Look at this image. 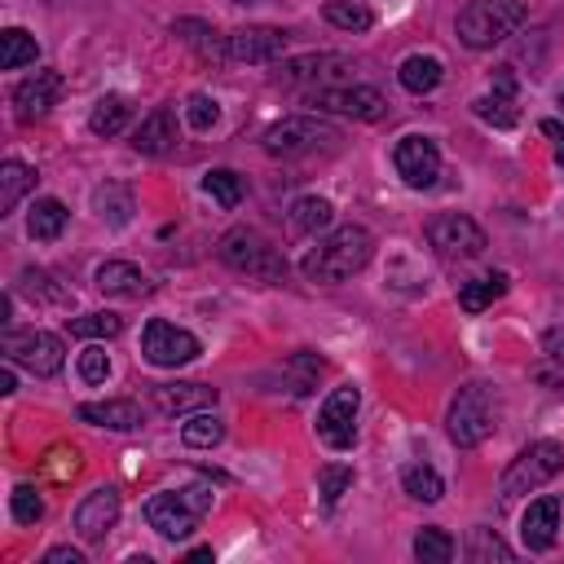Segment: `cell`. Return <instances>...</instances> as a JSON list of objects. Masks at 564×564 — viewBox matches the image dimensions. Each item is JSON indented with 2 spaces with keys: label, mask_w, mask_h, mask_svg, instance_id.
Segmentation results:
<instances>
[{
  "label": "cell",
  "mask_w": 564,
  "mask_h": 564,
  "mask_svg": "<svg viewBox=\"0 0 564 564\" xmlns=\"http://www.w3.org/2000/svg\"><path fill=\"white\" fill-rule=\"evenodd\" d=\"M234 5H256V0H234Z\"/></svg>",
  "instance_id": "obj_51"
},
{
  "label": "cell",
  "mask_w": 564,
  "mask_h": 564,
  "mask_svg": "<svg viewBox=\"0 0 564 564\" xmlns=\"http://www.w3.org/2000/svg\"><path fill=\"white\" fill-rule=\"evenodd\" d=\"M98 292H106V296H124V300H141V296H151V278L141 273L137 265H128V260H106V265H98Z\"/></svg>",
  "instance_id": "obj_21"
},
{
  "label": "cell",
  "mask_w": 564,
  "mask_h": 564,
  "mask_svg": "<svg viewBox=\"0 0 564 564\" xmlns=\"http://www.w3.org/2000/svg\"><path fill=\"white\" fill-rule=\"evenodd\" d=\"M326 23L339 27V31H371L375 14L362 5V0H331V5H326Z\"/></svg>",
  "instance_id": "obj_37"
},
{
  "label": "cell",
  "mask_w": 564,
  "mask_h": 564,
  "mask_svg": "<svg viewBox=\"0 0 564 564\" xmlns=\"http://www.w3.org/2000/svg\"><path fill=\"white\" fill-rule=\"evenodd\" d=\"M292 36L282 27H239L226 36V53L234 62H278L282 53H287Z\"/></svg>",
  "instance_id": "obj_14"
},
{
  "label": "cell",
  "mask_w": 564,
  "mask_h": 564,
  "mask_svg": "<svg viewBox=\"0 0 564 564\" xmlns=\"http://www.w3.org/2000/svg\"><path fill=\"white\" fill-rule=\"evenodd\" d=\"M344 62H348V57H339V53L292 57V62L278 66V80H282V85H309V80H318V76H335V70H326V66H344Z\"/></svg>",
  "instance_id": "obj_25"
},
{
  "label": "cell",
  "mask_w": 564,
  "mask_h": 564,
  "mask_svg": "<svg viewBox=\"0 0 564 564\" xmlns=\"http://www.w3.org/2000/svg\"><path fill=\"white\" fill-rule=\"evenodd\" d=\"M521 23H525L521 0H472V5L459 14V40L467 49H493V44H503Z\"/></svg>",
  "instance_id": "obj_5"
},
{
  "label": "cell",
  "mask_w": 564,
  "mask_h": 564,
  "mask_svg": "<svg viewBox=\"0 0 564 564\" xmlns=\"http://www.w3.org/2000/svg\"><path fill=\"white\" fill-rule=\"evenodd\" d=\"M36 57H40L36 36H27L23 27L0 31V66H5V70H18V66H27V62H36Z\"/></svg>",
  "instance_id": "obj_33"
},
{
  "label": "cell",
  "mask_w": 564,
  "mask_h": 564,
  "mask_svg": "<svg viewBox=\"0 0 564 564\" xmlns=\"http://www.w3.org/2000/svg\"><path fill=\"white\" fill-rule=\"evenodd\" d=\"M414 555H419L423 564H450V560H454V538L441 534V529H419Z\"/></svg>",
  "instance_id": "obj_41"
},
{
  "label": "cell",
  "mask_w": 564,
  "mask_h": 564,
  "mask_svg": "<svg viewBox=\"0 0 564 564\" xmlns=\"http://www.w3.org/2000/svg\"><path fill=\"white\" fill-rule=\"evenodd\" d=\"M375 256V234L367 226H339L326 234L309 256H305V278L309 282H344L352 273H362Z\"/></svg>",
  "instance_id": "obj_1"
},
{
  "label": "cell",
  "mask_w": 564,
  "mask_h": 564,
  "mask_svg": "<svg viewBox=\"0 0 564 564\" xmlns=\"http://www.w3.org/2000/svg\"><path fill=\"white\" fill-rule=\"evenodd\" d=\"M401 489L410 493V499H419V503H441L446 480H441L437 467H428V463H406V467H401Z\"/></svg>",
  "instance_id": "obj_28"
},
{
  "label": "cell",
  "mask_w": 564,
  "mask_h": 564,
  "mask_svg": "<svg viewBox=\"0 0 564 564\" xmlns=\"http://www.w3.org/2000/svg\"><path fill=\"white\" fill-rule=\"evenodd\" d=\"M211 499H217V493H211V485H203V480L185 485V489H164V493H155V499L146 503V521L168 542H181V538L194 534L198 516L211 512Z\"/></svg>",
  "instance_id": "obj_3"
},
{
  "label": "cell",
  "mask_w": 564,
  "mask_h": 564,
  "mask_svg": "<svg viewBox=\"0 0 564 564\" xmlns=\"http://www.w3.org/2000/svg\"><path fill=\"white\" fill-rule=\"evenodd\" d=\"M560 467H564V446H555V441H534V446H525V450L508 463L499 493H503V499H521V493H529V489L547 485L551 476H560Z\"/></svg>",
  "instance_id": "obj_7"
},
{
  "label": "cell",
  "mask_w": 564,
  "mask_h": 564,
  "mask_svg": "<svg viewBox=\"0 0 564 564\" xmlns=\"http://www.w3.org/2000/svg\"><path fill=\"white\" fill-rule=\"evenodd\" d=\"M358 406H362V393L352 388V384L335 388L322 401V410H318V437H322V446L352 450V441H358Z\"/></svg>",
  "instance_id": "obj_11"
},
{
  "label": "cell",
  "mask_w": 564,
  "mask_h": 564,
  "mask_svg": "<svg viewBox=\"0 0 564 564\" xmlns=\"http://www.w3.org/2000/svg\"><path fill=\"white\" fill-rule=\"evenodd\" d=\"M428 247L441 260H472L485 252V230L463 211H441V217L428 221Z\"/></svg>",
  "instance_id": "obj_9"
},
{
  "label": "cell",
  "mask_w": 564,
  "mask_h": 564,
  "mask_svg": "<svg viewBox=\"0 0 564 564\" xmlns=\"http://www.w3.org/2000/svg\"><path fill=\"white\" fill-rule=\"evenodd\" d=\"M155 406L164 414H198L217 406V388L207 384H155Z\"/></svg>",
  "instance_id": "obj_22"
},
{
  "label": "cell",
  "mask_w": 564,
  "mask_h": 564,
  "mask_svg": "<svg viewBox=\"0 0 564 564\" xmlns=\"http://www.w3.org/2000/svg\"><path fill=\"white\" fill-rule=\"evenodd\" d=\"M0 352H5V362L23 367V371H31V375H40V380L57 375L62 362H66L62 339H57L53 331H36V326H31V331H5V344H0Z\"/></svg>",
  "instance_id": "obj_8"
},
{
  "label": "cell",
  "mask_w": 564,
  "mask_h": 564,
  "mask_svg": "<svg viewBox=\"0 0 564 564\" xmlns=\"http://www.w3.org/2000/svg\"><path fill=\"white\" fill-rule=\"evenodd\" d=\"M309 106L326 111V115H352V119H384L388 102L380 89H367V85H339V89H318L309 98Z\"/></svg>",
  "instance_id": "obj_13"
},
{
  "label": "cell",
  "mask_w": 564,
  "mask_h": 564,
  "mask_svg": "<svg viewBox=\"0 0 564 564\" xmlns=\"http://www.w3.org/2000/svg\"><path fill=\"white\" fill-rule=\"evenodd\" d=\"M217 119H221V106H217V98H207V93H194V98L185 102V124H190L194 132H207V128H217Z\"/></svg>",
  "instance_id": "obj_44"
},
{
  "label": "cell",
  "mask_w": 564,
  "mask_h": 564,
  "mask_svg": "<svg viewBox=\"0 0 564 564\" xmlns=\"http://www.w3.org/2000/svg\"><path fill=\"white\" fill-rule=\"evenodd\" d=\"M499 428V393L493 384H463L459 397L450 401V414H446V433L459 450H472L480 441H489V433Z\"/></svg>",
  "instance_id": "obj_2"
},
{
  "label": "cell",
  "mask_w": 564,
  "mask_h": 564,
  "mask_svg": "<svg viewBox=\"0 0 564 564\" xmlns=\"http://www.w3.org/2000/svg\"><path fill=\"white\" fill-rule=\"evenodd\" d=\"M128 119H132V106H128V98H119V93H106V98L93 106V115H89V128H93L98 137H115V132H124V128H128Z\"/></svg>",
  "instance_id": "obj_31"
},
{
  "label": "cell",
  "mask_w": 564,
  "mask_h": 564,
  "mask_svg": "<svg viewBox=\"0 0 564 564\" xmlns=\"http://www.w3.org/2000/svg\"><path fill=\"white\" fill-rule=\"evenodd\" d=\"M93 207L102 211V221H111L115 230L132 221V194L124 185H98L93 190Z\"/></svg>",
  "instance_id": "obj_35"
},
{
  "label": "cell",
  "mask_w": 564,
  "mask_h": 564,
  "mask_svg": "<svg viewBox=\"0 0 564 564\" xmlns=\"http://www.w3.org/2000/svg\"><path fill=\"white\" fill-rule=\"evenodd\" d=\"M106 375H111V358H106V348L102 344H89L85 352H80V380L85 384H106Z\"/></svg>",
  "instance_id": "obj_47"
},
{
  "label": "cell",
  "mask_w": 564,
  "mask_h": 564,
  "mask_svg": "<svg viewBox=\"0 0 564 564\" xmlns=\"http://www.w3.org/2000/svg\"><path fill=\"white\" fill-rule=\"evenodd\" d=\"M339 141V132L313 115H292V119H278L265 128V155L273 159H300V155H313L322 146Z\"/></svg>",
  "instance_id": "obj_6"
},
{
  "label": "cell",
  "mask_w": 564,
  "mask_h": 564,
  "mask_svg": "<svg viewBox=\"0 0 564 564\" xmlns=\"http://www.w3.org/2000/svg\"><path fill=\"white\" fill-rule=\"evenodd\" d=\"M560 106H564V93H560Z\"/></svg>",
  "instance_id": "obj_52"
},
{
  "label": "cell",
  "mask_w": 564,
  "mask_h": 564,
  "mask_svg": "<svg viewBox=\"0 0 564 564\" xmlns=\"http://www.w3.org/2000/svg\"><path fill=\"white\" fill-rule=\"evenodd\" d=\"M318 489H322V503L335 508L344 493L352 489V467H322L318 472Z\"/></svg>",
  "instance_id": "obj_45"
},
{
  "label": "cell",
  "mask_w": 564,
  "mask_h": 564,
  "mask_svg": "<svg viewBox=\"0 0 564 564\" xmlns=\"http://www.w3.org/2000/svg\"><path fill=\"white\" fill-rule=\"evenodd\" d=\"M503 296H508V273H485V278H472V282H463V287H459V309L480 313V309H489L493 300H503Z\"/></svg>",
  "instance_id": "obj_27"
},
{
  "label": "cell",
  "mask_w": 564,
  "mask_h": 564,
  "mask_svg": "<svg viewBox=\"0 0 564 564\" xmlns=\"http://www.w3.org/2000/svg\"><path fill=\"white\" fill-rule=\"evenodd\" d=\"M76 414H80L85 423H93V428H111V433H132V428H141V406L128 401V397L85 401Z\"/></svg>",
  "instance_id": "obj_20"
},
{
  "label": "cell",
  "mask_w": 564,
  "mask_h": 564,
  "mask_svg": "<svg viewBox=\"0 0 564 564\" xmlns=\"http://www.w3.org/2000/svg\"><path fill=\"white\" fill-rule=\"evenodd\" d=\"M564 521V503L560 499H538V503H529V512L521 516V542L529 547V551H551L555 547V538H560V525Z\"/></svg>",
  "instance_id": "obj_17"
},
{
  "label": "cell",
  "mask_w": 564,
  "mask_h": 564,
  "mask_svg": "<svg viewBox=\"0 0 564 564\" xmlns=\"http://www.w3.org/2000/svg\"><path fill=\"white\" fill-rule=\"evenodd\" d=\"M49 282H53V278H49L44 269H23V287L31 292V300H44V305H66L70 296H66L62 287H49Z\"/></svg>",
  "instance_id": "obj_46"
},
{
  "label": "cell",
  "mask_w": 564,
  "mask_h": 564,
  "mask_svg": "<svg viewBox=\"0 0 564 564\" xmlns=\"http://www.w3.org/2000/svg\"><path fill=\"white\" fill-rule=\"evenodd\" d=\"M441 76H446V66H441V57H433V53H410L401 66H397V80H401V89L406 93H433L437 85H441Z\"/></svg>",
  "instance_id": "obj_23"
},
{
  "label": "cell",
  "mask_w": 564,
  "mask_h": 564,
  "mask_svg": "<svg viewBox=\"0 0 564 564\" xmlns=\"http://www.w3.org/2000/svg\"><path fill=\"white\" fill-rule=\"evenodd\" d=\"M472 111H476V119H485V124H493V128H516L521 111H516L512 66H503V76H499V85H493V93L476 98V102H472Z\"/></svg>",
  "instance_id": "obj_19"
},
{
  "label": "cell",
  "mask_w": 564,
  "mask_h": 564,
  "mask_svg": "<svg viewBox=\"0 0 564 564\" xmlns=\"http://www.w3.org/2000/svg\"><path fill=\"white\" fill-rule=\"evenodd\" d=\"M10 512H14L18 525H36V521L44 516V499L36 493V485H18V489L10 493Z\"/></svg>",
  "instance_id": "obj_43"
},
{
  "label": "cell",
  "mask_w": 564,
  "mask_h": 564,
  "mask_svg": "<svg viewBox=\"0 0 564 564\" xmlns=\"http://www.w3.org/2000/svg\"><path fill=\"white\" fill-rule=\"evenodd\" d=\"M115 521H119V489H111V485L93 489L89 499L76 508V534L85 542H102Z\"/></svg>",
  "instance_id": "obj_16"
},
{
  "label": "cell",
  "mask_w": 564,
  "mask_h": 564,
  "mask_svg": "<svg viewBox=\"0 0 564 564\" xmlns=\"http://www.w3.org/2000/svg\"><path fill=\"white\" fill-rule=\"evenodd\" d=\"M27 190H36V168H27L23 159L0 164V217H10Z\"/></svg>",
  "instance_id": "obj_26"
},
{
  "label": "cell",
  "mask_w": 564,
  "mask_h": 564,
  "mask_svg": "<svg viewBox=\"0 0 564 564\" xmlns=\"http://www.w3.org/2000/svg\"><path fill=\"white\" fill-rule=\"evenodd\" d=\"M172 31H177L190 49H198L203 57H211V62H226V57H230V53H226V36H221L217 27H207V23H190V18H185V23H177Z\"/></svg>",
  "instance_id": "obj_32"
},
{
  "label": "cell",
  "mask_w": 564,
  "mask_h": 564,
  "mask_svg": "<svg viewBox=\"0 0 564 564\" xmlns=\"http://www.w3.org/2000/svg\"><path fill=\"white\" fill-rule=\"evenodd\" d=\"M282 371L292 375V388H296V393L305 397V393H313V388H318V380H322L326 362L318 358V352H296V358H292L287 367H282Z\"/></svg>",
  "instance_id": "obj_40"
},
{
  "label": "cell",
  "mask_w": 564,
  "mask_h": 564,
  "mask_svg": "<svg viewBox=\"0 0 564 564\" xmlns=\"http://www.w3.org/2000/svg\"><path fill=\"white\" fill-rule=\"evenodd\" d=\"M18 388V375H14V362L5 367V371H0V393H14Z\"/></svg>",
  "instance_id": "obj_50"
},
{
  "label": "cell",
  "mask_w": 564,
  "mask_h": 564,
  "mask_svg": "<svg viewBox=\"0 0 564 564\" xmlns=\"http://www.w3.org/2000/svg\"><path fill=\"white\" fill-rule=\"evenodd\" d=\"M181 441L190 446V450H211V446H221L226 441V423L217 419V414H207V410H198L185 428H181Z\"/></svg>",
  "instance_id": "obj_34"
},
{
  "label": "cell",
  "mask_w": 564,
  "mask_h": 564,
  "mask_svg": "<svg viewBox=\"0 0 564 564\" xmlns=\"http://www.w3.org/2000/svg\"><path fill=\"white\" fill-rule=\"evenodd\" d=\"M542 132H547V137L555 141V155L564 159V124H555V119H547V124H542Z\"/></svg>",
  "instance_id": "obj_49"
},
{
  "label": "cell",
  "mask_w": 564,
  "mask_h": 564,
  "mask_svg": "<svg viewBox=\"0 0 564 564\" xmlns=\"http://www.w3.org/2000/svg\"><path fill=\"white\" fill-rule=\"evenodd\" d=\"M66 217H70V211H66L57 198H36L31 217H27V230H31L36 243H53V239L66 230Z\"/></svg>",
  "instance_id": "obj_29"
},
{
  "label": "cell",
  "mask_w": 564,
  "mask_h": 564,
  "mask_svg": "<svg viewBox=\"0 0 564 564\" xmlns=\"http://www.w3.org/2000/svg\"><path fill=\"white\" fill-rule=\"evenodd\" d=\"M393 164H397V177L410 185V190H433L437 177H441V151L433 137H401L397 151H393Z\"/></svg>",
  "instance_id": "obj_12"
},
{
  "label": "cell",
  "mask_w": 564,
  "mask_h": 564,
  "mask_svg": "<svg viewBox=\"0 0 564 564\" xmlns=\"http://www.w3.org/2000/svg\"><path fill=\"white\" fill-rule=\"evenodd\" d=\"M203 190L217 198L221 207H239L243 203V194H247V181L234 172V168H211L207 177H203Z\"/></svg>",
  "instance_id": "obj_36"
},
{
  "label": "cell",
  "mask_w": 564,
  "mask_h": 564,
  "mask_svg": "<svg viewBox=\"0 0 564 564\" xmlns=\"http://www.w3.org/2000/svg\"><path fill=\"white\" fill-rule=\"evenodd\" d=\"M331 221H335V207L326 198H318V194H305V198L292 203V230L296 234H318Z\"/></svg>",
  "instance_id": "obj_30"
},
{
  "label": "cell",
  "mask_w": 564,
  "mask_h": 564,
  "mask_svg": "<svg viewBox=\"0 0 564 564\" xmlns=\"http://www.w3.org/2000/svg\"><path fill=\"white\" fill-rule=\"evenodd\" d=\"M44 564H85V555L76 547H53V551H44Z\"/></svg>",
  "instance_id": "obj_48"
},
{
  "label": "cell",
  "mask_w": 564,
  "mask_h": 564,
  "mask_svg": "<svg viewBox=\"0 0 564 564\" xmlns=\"http://www.w3.org/2000/svg\"><path fill=\"white\" fill-rule=\"evenodd\" d=\"M217 252H221V260H226L230 269H239V273H252V278H260V282H273V287H282V282H287V256H282L265 234H256V230H247V226L230 230Z\"/></svg>",
  "instance_id": "obj_4"
},
{
  "label": "cell",
  "mask_w": 564,
  "mask_h": 564,
  "mask_svg": "<svg viewBox=\"0 0 564 564\" xmlns=\"http://www.w3.org/2000/svg\"><path fill=\"white\" fill-rule=\"evenodd\" d=\"M141 358H146L151 367H164V371H177L185 362L198 358V339L164 318H151L146 331H141Z\"/></svg>",
  "instance_id": "obj_10"
},
{
  "label": "cell",
  "mask_w": 564,
  "mask_h": 564,
  "mask_svg": "<svg viewBox=\"0 0 564 564\" xmlns=\"http://www.w3.org/2000/svg\"><path fill=\"white\" fill-rule=\"evenodd\" d=\"M124 331V318L115 313H85V318H70V335L80 339H115Z\"/></svg>",
  "instance_id": "obj_42"
},
{
  "label": "cell",
  "mask_w": 564,
  "mask_h": 564,
  "mask_svg": "<svg viewBox=\"0 0 564 564\" xmlns=\"http://www.w3.org/2000/svg\"><path fill=\"white\" fill-rule=\"evenodd\" d=\"M80 467H85V459H80V450H76V446H53V450L44 454V463H40V472H44L49 480H57V485L76 480V476H80Z\"/></svg>",
  "instance_id": "obj_39"
},
{
  "label": "cell",
  "mask_w": 564,
  "mask_h": 564,
  "mask_svg": "<svg viewBox=\"0 0 564 564\" xmlns=\"http://www.w3.org/2000/svg\"><path fill=\"white\" fill-rule=\"evenodd\" d=\"M529 375H534L538 384L564 393V326H551V331L542 335V362H538Z\"/></svg>",
  "instance_id": "obj_24"
},
{
  "label": "cell",
  "mask_w": 564,
  "mask_h": 564,
  "mask_svg": "<svg viewBox=\"0 0 564 564\" xmlns=\"http://www.w3.org/2000/svg\"><path fill=\"white\" fill-rule=\"evenodd\" d=\"M132 146H137V155H151V159L177 151V115H172V106H159L155 115L141 119V128L132 132Z\"/></svg>",
  "instance_id": "obj_18"
},
{
  "label": "cell",
  "mask_w": 564,
  "mask_h": 564,
  "mask_svg": "<svg viewBox=\"0 0 564 564\" xmlns=\"http://www.w3.org/2000/svg\"><path fill=\"white\" fill-rule=\"evenodd\" d=\"M467 560H472V564H493V560L512 564V547H508L499 534H493V529H472V534H467Z\"/></svg>",
  "instance_id": "obj_38"
},
{
  "label": "cell",
  "mask_w": 564,
  "mask_h": 564,
  "mask_svg": "<svg viewBox=\"0 0 564 564\" xmlns=\"http://www.w3.org/2000/svg\"><path fill=\"white\" fill-rule=\"evenodd\" d=\"M62 76L57 70H36L31 80H23L18 89H14V106H18V119L23 124H36V119H44L53 106H57V98H62Z\"/></svg>",
  "instance_id": "obj_15"
}]
</instances>
